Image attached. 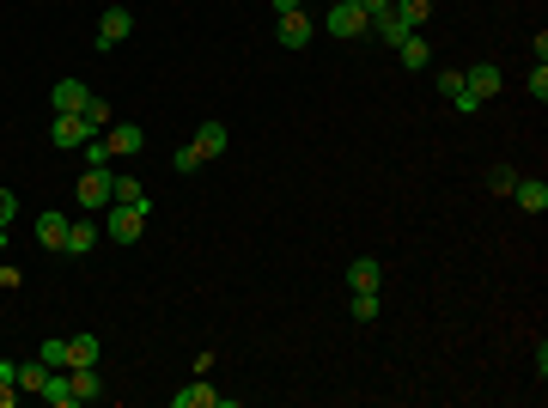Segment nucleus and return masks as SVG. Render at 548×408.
I'll return each instance as SVG.
<instances>
[{"label": "nucleus", "instance_id": "1", "mask_svg": "<svg viewBox=\"0 0 548 408\" xmlns=\"http://www.w3.org/2000/svg\"><path fill=\"white\" fill-rule=\"evenodd\" d=\"M74 202H80L85 214H104V207L116 202V171H110V164H85V177H80V189H74Z\"/></svg>", "mask_w": 548, "mask_h": 408}, {"label": "nucleus", "instance_id": "2", "mask_svg": "<svg viewBox=\"0 0 548 408\" xmlns=\"http://www.w3.org/2000/svg\"><path fill=\"white\" fill-rule=\"evenodd\" d=\"M104 232L116 238V244H135L146 232V207H128V202H110L104 207Z\"/></svg>", "mask_w": 548, "mask_h": 408}, {"label": "nucleus", "instance_id": "3", "mask_svg": "<svg viewBox=\"0 0 548 408\" xmlns=\"http://www.w3.org/2000/svg\"><path fill=\"white\" fill-rule=\"evenodd\" d=\"M329 37H365V31H372V19H365V13H360V0H335V6H329Z\"/></svg>", "mask_w": 548, "mask_h": 408}, {"label": "nucleus", "instance_id": "4", "mask_svg": "<svg viewBox=\"0 0 548 408\" xmlns=\"http://www.w3.org/2000/svg\"><path fill=\"white\" fill-rule=\"evenodd\" d=\"M128 31H135V13H128V6H104L98 13V49H116Z\"/></svg>", "mask_w": 548, "mask_h": 408}, {"label": "nucleus", "instance_id": "5", "mask_svg": "<svg viewBox=\"0 0 548 408\" xmlns=\"http://www.w3.org/2000/svg\"><path fill=\"white\" fill-rule=\"evenodd\" d=\"M85 98H92V92H85L80 80H55V92H49V110H55V116H80Z\"/></svg>", "mask_w": 548, "mask_h": 408}, {"label": "nucleus", "instance_id": "6", "mask_svg": "<svg viewBox=\"0 0 548 408\" xmlns=\"http://www.w3.org/2000/svg\"><path fill=\"white\" fill-rule=\"evenodd\" d=\"M171 408H232V403H225L214 384H202V378H195L189 390H171Z\"/></svg>", "mask_w": 548, "mask_h": 408}, {"label": "nucleus", "instance_id": "7", "mask_svg": "<svg viewBox=\"0 0 548 408\" xmlns=\"http://www.w3.org/2000/svg\"><path fill=\"white\" fill-rule=\"evenodd\" d=\"M463 92H469V98H475V104H487V98H493V92H500V67H463Z\"/></svg>", "mask_w": 548, "mask_h": 408}, {"label": "nucleus", "instance_id": "8", "mask_svg": "<svg viewBox=\"0 0 548 408\" xmlns=\"http://www.w3.org/2000/svg\"><path fill=\"white\" fill-rule=\"evenodd\" d=\"M141 123H116L110 134H104V146H110V159H128V153H141Z\"/></svg>", "mask_w": 548, "mask_h": 408}, {"label": "nucleus", "instance_id": "9", "mask_svg": "<svg viewBox=\"0 0 548 408\" xmlns=\"http://www.w3.org/2000/svg\"><path fill=\"white\" fill-rule=\"evenodd\" d=\"M37 244L43 250H61V244H67V214L43 207V214H37Z\"/></svg>", "mask_w": 548, "mask_h": 408}, {"label": "nucleus", "instance_id": "10", "mask_svg": "<svg viewBox=\"0 0 548 408\" xmlns=\"http://www.w3.org/2000/svg\"><path fill=\"white\" fill-rule=\"evenodd\" d=\"M372 31H378V37H384V49H403V43H408V31H414V25H408L403 13H396V6H390V13H378V19H372Z\"/></svg>", "mask_w": 548, "mask_h": 408}, {"label": "nucleus", "instance_id": "11", "mask_svg": "<svg viewBox=\"0 0 548 408\" xmlns=\"http://www.w3.org/2000/svg\"><path fill=\"white\" fill-rule=\"evenodd\" d=\"M311 37H317L311 13H286V19H281V49H304Z\"/></svg>", "mask_w": 548, "mask_h": 408}, {"label": "nucleus", "instance_id": "12", "mask_svg": "<svg viewBox=\"0 0 548 408\" xmlns=\"http://www.w3.org/2000/svg\"><path fill=\"white\" fill-rule=\"evenodd\" d=\"M49 141L55 146H85L92 128H85V116H55V123H49Z\"/></svg>", "mask_w": 548, "mask_h": 408}, {"label": "nucleus", "instance_id": "13", "mask_svg": "<svg viewBox=\"0 0 548 408\" xmlns=\"http://www.w3.org/2000/svg\"><path fill=\"white\" fill-rule=\"evenodd\" d=\"M512 202L524 207V214H543L548 207V184L543 177H518V184H512Z\"/></svg>", "mask_w": 548, "mask_h": 408}, {"label": "nucleus", "instance_id": "14", "mask_svg": "<svg viewBox=\"0 0 548 408\" xmlns=\"http://www.w3.org/2000/svg\"><path fill=\"white\" fill-rule=\"evenodd\" d=\"M67 384H74V403H98V396H104L98 366H67Z\"/></svg>", "mask_w": 548, "mask_h": 408}, {"label": "nucleus", "instance_id": "15", "mask_svg": "<svg viewBox=\"0 0 548 408\" xmlns=\"http://www.w3.org/2000/svg\"><path fill=\"white\" fill-rule=\"evenodd\" d=\"M189 146L202 153V164H207V159H220V153H225V123H202V128H195V141H189Z\"/></svg>", "mask_w": 548, "mask_h": 408}, {"label": "nucleus", "instance_id": "16", "mask_svg": "<svg viewBox=\"0 0 548 408\" xmlns=\"http://www.w3.org/2000/svg\"><path fill=\"white\" fill-rule=\"evenodd\" d=\"M67 256H85V250H98V225L92 220H67Z\"/></svg>", "mask_w": 548, "mask_h": 408}, {"label": "nucleus", "instance_id": "17", "mask_svg": "<svg viewBox=\"0 0 548 408\" xmlns=\"http://www.w3.org/2000/svg\"><path fill=\"white\" fill-rule=\"evenodd\" d=\"M378 281H384V268L372 263V256H360V263L347 268V286H354V293H378Z\"/></svg>", "mask_w": 548, "mask_h": 408}, {"label": "nucleus", "instance_id": "18", "mask_svg": "<svg viewBox=\"0 0 548 408\" xmlns=\"http://www.w3.org/2000/svg\"><path fill=\"white\" fill-rule=\"evenodd\" d=\"M43 403L49 408H74V384H67V372H49V378H43V390H37Z\"/></svg>", "mask_w": 548, "mask_h": 408}, {"label": "nucleus", "instance_id": "19", "mask_svg": "<svg viewBox=\"0 0 548 408\" xmlns=\"http://www.w3.org/2000/svg\"><path fill=\"white\" fill-rule=\"evenodd\" d=\"M67 366H98V335H67Z\"/></svg>", "mask_w": 548, "mask_h": 408}, {"label": "nucleus", "instance_id": "20", "mask_svg": "<svg viewBox=\"0 0 548 408\" xmlns=\"http://www.w3.org/2000/svg\"><path fill=\"white\" fill-rule=\"evenodd\" d=\"M396 55H403V67H426V62H433V43H426L421 31H408V43L396 49Z\"/></svg>", "mask_w": 548, "mask_h": 408}, {"label": "nucleus", "instance_id": "21", "mask_svg": "<svg viewBox=\"0 0 548 408\" xmlns=\"http://www.w3.org/2000/svg\"><path fill=\"white\" fill-rule=\"evenodd\" d=\"M390 6H396V13H403V19L414 25V31H421V25H426V13H433V0H390Z\"/></svg>", "mask_w": 548, "mask_h": 408}, {"label": "nucleus", "instance_id": "22", "mask_svg": "<svg viewBox=\"0 0 548 408\" xmlns=\"http://www.w3.org/2000/svg\"><path fill=\"white\" fill-rule=\"evenodd\" d=\"M80 116H85V128H92V134H104V123H110V104H104V98H85Z\"/></svg>", "mask_w": 548, "mask_h": 408}, {"label": "nucleus", "instance_id": "23", "mask_svg": "<svg viewBox=\"0 0 548 408\" xmlns=\"http://www.w3.org/2000/svg\"><path fill=\"white\" fill-rule=\"evenodd\" d=\"M116 202H128V207H153V202H146V189L135 184V177H116Z\"/></svg>", "mask_w": 548, "mask_h": 408}, {"label": "nucleus", "instance_id": "24", "mask_svg": "<svg viewBox=\"0 0 548 408\" xmlns=\"http://www.w3.org/2000/svg\"><path fill=\"white\" fill-rule=\"evenodd\" d=\"M512 184H518L512 164H493V171H487V189H493V195H512Z\"/></svg>", "mask_w": 548, "mask_h": 408}, {"label": "nucleus", "instance_id": "25", "mask_svg": "<svg viewBox=\"0 0 548 408\" xmlns=\"http://www.w3.org/2000/svg\"><path fill=\"white\" fill-rule=\"evenodd\" d=\"M43 378H49L43 360H25V366H19V390H43Z\"/></svg>", "mask_w": 548, "mask_h": 408}, {"label": "nucleus", "instance_id": "26", "mask_svg": "<svg viewBox=\"0 0 548 408\" xmlns=\"http://www.w3.org/2000/svg\"><path fill=\"white\" fill-rule=\"evenodd\" d=\"M49 372H67V342H43V353H37Z\"/></svg>", "mask_w": 548, "mask_h": 408}, {"label": "nucleus", "instance_id": "27", "mask_svg": "<svg viewBox=\"0 0 548 408\" xmlns=\"http://www.w3.org/2000/svg\"><path fill=\"white\" fill-rule=\"evenodd\" d=\"M439 92H445L451 104L463 98V67H445V74H439Z\"/></svg>", "mask_w": 548, "mask_h": 408}, {"label": "nucleus", "instance_id": "28", "mask_svg": "<svg viewBox=\"0 0 548 408\" xmlns=\"http://www.w3.org/2000/svg\"><path fill=\"white\" fill-rule=\"evenodd\" d=\"M354 317L372 323V317H378V293H354Z\"/></svg>", "mask_w": 548, "mask_h": 408}, {"label": "nucleus", "instance_id": "29", "mask_svg": "<svg viewBox=\"0 0 548 408\" xmlns=\"http://www.w3.org/2000/svg\"><path fill=\"white\" fill-rule=\"evenodd\" d=\"M80 153H85V164H110V146H104V134H92Z\"/></svg>", "mask_w": 548, "mask_h": 408}, {"label": "nucleus", "instance_id": "30", "mask_svg": "<svg viewBox=\"0 0 548 408\" xmlns=\"http://www.w3.org/2000/svg\"><path fill=\"white\" fill-rule=\"evenodd\" d=\"M195 164H202L195 146H177V153H171V171H195Z\"/></svg>", "mask_w": 548, "mask_h": 408}, {"label": "nucleus", "instance_id": "31", "mask_svg": "<svg viewBox=\"0 0 548 408\" xmlns=\"http://www.w3.org/2000/svg\"><path fill=\"white\" fill-rule=\"evenodd\" d=\"M530 98H548V67L543 62L530 67Z\"/></svg>", "mask_w": 548, "mask_h": 408}, {"label": "nucleus", "instance_id": "32", "mask_svg": "<svg viewBox=\"0 0 548 408\" xmlns=\"http://www.w3.org/2000/svg\"><path fill=\"white\" fill-rule=\"evenodd\" d=\"M13 214H19V195H13V189H0V225H13Z\"/></svg>", "mask_w": 548, "mask_h": 408}, {"label": "nucleus", "instance_id": "33", "mask_svg": "<svg viewBox=\"0 0 548 408\" xmlns=\"http://www.w3.org/2000/svg\"><path fill=\"white\" fill-rule=\"evenodd\" d=\"M360 13L365 19H378V13H390V0H360Z\"/></svg>", "mask_w": 548, "mask_h": 408}, {"label": "nucleus", "instance_id": "34", "mask_svg": "<svg viewBox=\"0 0 548 408\" xmlns=\"http://www.w3.org/2000/svg\"><path fill=\"white\" fill-rule=\"evenodd\" d=\"M268 6H274L281 19H286V13H299V0H268Z\"/></svg>", "mask_w": 548, "mask_h": 408}, {"label": "nucleus", "instance_id": "35", "mask_svg": "<svg viewBox=\"0 0 548 408\" xmlns=\"http://www.w3.org/2000/svg\"><path fill=\"white\" fill-rule=\"evenodd\" d=\"M13 396H19V384H0V408L13 403Z\"/></svg>", "mask_w": 548, "mask_h": 408}, {"label": "nucleus", "instance_id": "36", "mask_svg": "<svg viewBox=\"0 0 548 408\" xmlns=\"http://www.w3.org/2000/svg\"><path fill=\"white\" fill-rule=\"evenodd\" d=\"M0 250H6V225H0Z\"/></svg>", "mask_w": 548, "mask_h": 408}, {"label": "nucleus", "instance_id": "37", "mask_svg": "<svg viewBox=\"0 0 548 408\" xmlns=\"http://www.w3.org/2000/svg\"><path fill=\"white\" fill-rule=\"evenodd\" d=\"M329 6H335V0H329Z\"/></svg>", "mask_w": 548, "mask_h": 408}]
</instances>
